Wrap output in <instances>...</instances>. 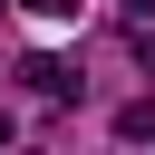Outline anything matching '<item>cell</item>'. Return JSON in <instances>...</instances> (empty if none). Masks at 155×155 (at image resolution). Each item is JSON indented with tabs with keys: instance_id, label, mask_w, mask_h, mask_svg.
Wrapping results in <instances>:
<instances>
[{
	"instance_id": "obj_5",
	"label": "cell",
	"mask_w": 155,
	"mask_h": 155,
	"mask_svg": "<svg viewBox=\"0 0 155 155\" xmlns=\"http://www.w3.org/2000/svg\"><path fill=\"white\" fill-rule=\"evenodd\" d=\"M116 10H126V19H155V0H116Z\"/></svg>"
},
{
	"instance_id": "obj_2",
	"label": "cell",
	"mask_w": 155,
	"mask_h": 155,
	"mask_svg": "<svg viewBox=\"0 0 155 155\" xmlns=\"http://www.w3.org/2000/svg\"><path fill=\"white\" fill-rule=\"evenodd\" d=\"M116 136H126V145H155V97H136V107L116 116Z\"/></svg>"
},
{
	"instance_id": "obj_1",
	"label": "cell",
	"mask_w": 155,
	"mask_h": 155,
	"mask_svg": "<svg viewBox=\"0 0 155 155\" xmlns=\"http://www.w3.org/2000/svg\"><path fill=\"white\" fill-rule=\"evenodd\" d=\"M19 78H29V87H39V97H78V68H68V58H29V68H19Z\"/></svg>"
},
{
	"instance_id": "obj_4",
	"label": "cell",
	"mask_w": 155,
	"mask_h": 155,
	"mask_svg": "<svg viewBox=\"0 0 155 155\" xmlns=\"http://www.w3.org/2000/svg\"><path fill=\"white\" fill-rule=\"evenodd\" d=\"M136 58H145V78H155V29H136Z\"/></svg>"
},
{
	"instance_id": "obj_3",
	"label": "cell",
	"mask_w": 155,
	"mask_h": 155,
	"mask_svg": "<svg viewBox=\"0 0 155 155\" xmlns=\"http://www.w3.org/2000/svg\"><path fill=\"white\" fill-rule=\"evenodd\" d=\"M19 10H39V19H68V10H78V0H19Z\"/></svg>"
}]
</instances>
